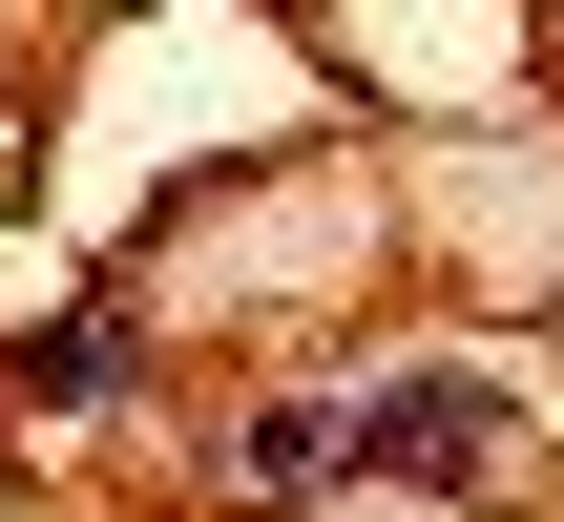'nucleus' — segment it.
<instances>
[{"label": "nucleus", "mask_w": 564, "mask_h": 522, "mask_svg": "<svg viewBox=\"0 0 564 522\" xmlns=\"http://www.w3.org/2000/svg\"><path fill=\"white\" fill-rule=\"evenodd\" d=\"M0 377H21V398H63V418H84V398H126V377H147V335H126V314H42V335H21V356H0Z\"/></svg>", "instance_id": "obj_3"}, {"label": "nucleus", "mask_w": 564, "mask_h": 522, "mask_svg": "<svg viewBox=\"0 0 564 522\" xmlns=\"http://www.w3.org/2000/svg\"><path fill=\"white\" fill-rule=\"evenodd\" d=\"M335 418H356V481H398V502H460L481 460H523V398L460 377V356H440V377H356Z\"/></svg>", "instance_id": "obj_1"}, {"label": "nucleus", "mask_w": 564, "mask_h": 522, "mask_svg": "<svg viewBox=\"0 0 564 522\" xmlns=\"http://www.w3.org/2000/svg\"><path fill=\"white\" fill-rule=\"evenodd\" d=\"M209 481H230V502H356V418H335V398H272V418H230V460H209Z\"/></svg>", "instance_id": "obj_2"}]
</instances>
